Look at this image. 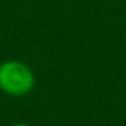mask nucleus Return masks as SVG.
I'll use <instances>...</instances> for the list:
<instances>
[{
  "instance_id": "nucleus-1",
  "label": "nucleus",
  "mask_w": 126,
  "mask_h": 126,
  "mask_svg": "<svg viewBox=\"0 0 126 126\" xmlns=\"http://www.w3.org/2000/svg\"><path fill=\"white\" fill-rule=\"evenodd\" d=\"M36 86V74L33 67L19 59H7L0 62V92L12 98L28 97Z\"/></svg>"
},
{
  "instance_id": "nucleus-2",
  "label": "nucleus",
  "mask_w": 126,
  "mask_h": 126,
  "mask_svg": "<svg viewBox=\"0 0 126 126\" xmlns=\"http://www.w3.org/2000/svg\"><path fill=\"white\" fill-rule=\"evenodd\" d=\"M9 126H33V124H30V123H12V124H9Z\"/></svg>"
}]
</instances>
